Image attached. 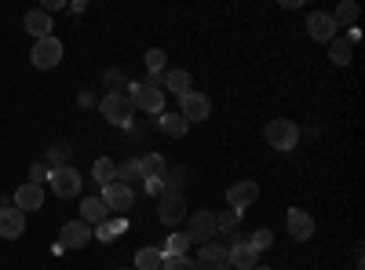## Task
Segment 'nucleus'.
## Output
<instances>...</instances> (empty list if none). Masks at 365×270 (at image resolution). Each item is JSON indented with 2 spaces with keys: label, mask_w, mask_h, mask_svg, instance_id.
I'll use <instances>...</instances> for the list:
<instances>
[{
  "label": "nucleus",
  "mask_w": 365,
  "mask_h": 270,
  "mask_svg": "<svg viewBox=\"0 0 365 270\" xmlns=\"http://www.w3.org/2000/svg\"><path fill=\"white\" fill-rule=\"evenodd\" d=\"M99 113L106 117L110 125L128 128V125H132V117H135V106H132V99H128L125 92H106V95L99 99Z\"/></svg>",
  "instance_id": "1"
},
{
  "label": "nucleus",
  "mask_w": 365,
  "mask_h": 270,
  "mask_svg": "<svg viewBox=\"0 0 365 270\" xmlns=\"http://www.w3.org/2000/svg\"><path fill=\"white\" fill-rule=\"evenodd\" d=\"M263 139H267V146H274V150H289L299 142V128L292 125V121H285V117H274V121L263 128Z\"/></svg>",
  "instance_id": "2"
},
{
  "label": "nucleus",
  "mask_w": 365,
  "mask_h": 270,
  "mask_svg": "<svg viewBox=\"0 0 365 270\" xmlns=\"http://www.w3.org/2000/svg\"><path fill=\"white\" fill-rule=\"evenodd\" d=\"M103 204H106V212L110 216H128L132 208H135V190L132 187H125V183H110V187H103Z\"/></svg>",
  "instance_id": "3"
},
{
  "label": "nucleus",
  "mask_w": 365,
  "mask_h": 270,
  "mask_svg": "<svg viewBox=\"0 0 365 270\" xmlns=\"http://www.w3.org/2000/svg\"><path fill=\"white\" fill-rule=\"evenodd\" d=\"M158 219H161L165 227L182 223V219H187V197H182L179 190H165V194L158 197Z\"/></svg>",
  "instance_id": "4"
},
{
  "label": "nucleus",
  "mask_w": 365,
  "mask_h": 270,
  "mask_svg": "<svg viewBox=\"0 0 365 270\" xmlns=\"http://www.w3.org/2000/svg\"><path fill=\"white\" fill-rule=\"evenodd\" d=\"M51 194L55 197H63V201H70V197H77L81 194V172L77 168H70V165H63V168H51Z\"/></svg>",
  "instance_id": "5"
},
{
  "label": "nucleus",
  "mask_w": 365,
  "mask_h": 270,
  "mask_svg": "<svg viewBox=\"0 0 365 270\" xmlns=\"http://www.w3.org/2000/svg\"><path fill=\"white\" fill-rule=\"evenodd\" d=\"M29 58H34L37 70H55L58 63H63V41H58L55 33L44 37V41H37L34 51H29Z\"/></svg>",
  "instance_id": "6"
},
{
  "label": "nucleus",
  "mask_w": 365,
  "mask_h": 270,
  "mask_svg": "<svg viewBox=\"0 0 365 270\" xmlns=\"http://www.w3.org/2000/svg\"><path fill=\"white\" fill-rule=\"evenodd\" d=\"M125 95L132 99V106H139V110H146V113H165V92L150 88L146 81H143V84H128Z\"/></svg>",
  "instance_id": "7"
},
{
  "label": "nucleus",
  "mask_w": 365,
  "mask_h": 270,
  "mask_svg": "<svg viewBox=\"0 0 365 270\" xmlns=\"http://www.w3.org/2000/svg\"><path fill=\"white\" fill-rule=\"evenodd\" d=\"M179 117L187 125H194V121H208L212 117V103H208V95H201V92H190L187 95H179Z\"/></svg>",
  "instance_id": "8"
},
{
  "label": "nucleus",
  "mask_w": 365,
  "mask_h": 270,
  "mask_svg": "<svg viewBox=\"0 0 365 270\" xmlns=\"http://www.w3.org/2000/svg\"><path fill=\"white\" fill-rule=\"evenodd\" d=\"M96 237H91V227L84 223V219H73V223H66L63 230H58V252H66V249H84V245H91Z\"/></svg>",
  "instance_id": "9"
},
{
  "label": "nucleus",
  "mask_w": 365,
  "mask_h": 270,
  "mask_svg": "<svg viewBox=\"0 0 365 270\" xmlns=\"http://www.w3.org/2000/svg\"><path fill=\"white\" fill-rule=\"evenodd\" d=\"M256 259H259V252L249 245V237H230V249H227V263L234 266V270H252L256 266Z\"/></svg>",
  "instance_id": "10"
},
{
  "label": "nucleus",
  "mask_w": 365,
  "mask_h": 270,
  "mask_svg": "<svg viewBox=\"0 0 365 270\" xmlns=\"http://www.w3.org/2000/svg\"><path fill=\"white\" fill-rule=\"evenodd\" d=\"M197 270H227L230 263H227V245H216V242H205L201 249H197Z\"/></svg>",
  "instance_id": "11"
},
{
  "label": "nucleus",
  "mask_w": 365,
  "mask_h": 270,
  "mask_svg": "<svg viewBox=\"0 0 365 270\" xmlns=\"http://www.w3.org/2000/svg\"><path fill=\"white\" fill-rule=\"evenodd\" d=\"M22 26H26V33H29V37H37V41L51 37V29H55V22H51V15H48L44 8H29L26 19H22Z\"/></svg>",
  "instance_id": "12"
},
{
  "label": "nucleus",
  "mask_w": 365,
  "mask_h": 270,
  "mask_svg": "<svg viewBox=\"0 0 365 270\" xmlns=\"http://www.w3.org/2000/svg\"><path fill=\"white\" fill-rule=\"evenodd\" d=\"M11 204L19 208V212H37V208H44V187H34V183H22L11 197Z\"/></svg>",
  "instance_id": "13"
},
{
  "label": "nucleus",
  "mask_w": 365,
  "mask_h": 270,
  "mask_svg": "<svg viewBox=\"0 0 365 270\" xmlns=\"http://www.w3.org/2000/svg\"><path fill=\"white\" fill-rule=\"evenodd\" d=\"M307 33H311L314 41L329 44L332 37H336V22H332L329 11H311V15H307Z\"/></svg>",
  "instance_id": "14"
},
{
  "label": "nucleus",
  "mask_w": 365,
  "mask_h": 270,
  "mask_svg": "<svg viewBox=\"0 0 365 270\" xmlns=\"http://www.w3.org/2000/svg\"><path fill=\"white\" fill-rule=\"evenodd\" d=\"M256 197H259V187L249 183V179H245V183H234V187L227 190V204L237 208V212H245L249 204H256Z\"/></svg>",
  "instance_id": "15"
},
{
  "label": "nucleus",
  "mask_w": 365,
  "mask_h": 270,
  "mask_svg": "<svg viewBox=\"0 0 365 270\" xmlns=\"http://www.w3.org/2000/svg\"><path fill=\"white\" fill-rule=\"evenodd\" d=\"M26 234V212H19V208H4L0 212V237H8V242H15V237Z\"/></svg>",
  "instance_id": "16"
},
{
  "label": "nucleus",
  "mask_w": 365,
  "mask_h": 270,
  "mask_svg": "<svg viewBox=\"0 0 365 270\" xmlns=\"http://www.w3.org/2000/svg\"><path fill=\"white\" fill-rule=\"evenodd\" d=\"M220 230H216V216L212 212H197V216H190V242H212Z\"/></svg>",
  "instance_id": "17"
},
{
  "label": "nucleus",
  "mask_w": 365,
  "mask_h": 270,
  "mask_svg": "<svg viewBox=\"0 0 365 270\" xmlns=\"http://www.w3.org/2000/svg\"><path fill=\"white\" fill-rule=\"evenodd\" d=\"M289 234L296 237V242L314 237V216H307L303 208H289Z\"/></svg>",
  "instance_id": "18"
},
{
  "label": "nucleus",
  "mask_w": 365,
  "mask_h": 270,
  "mask_svg": "<svg viewBox=\"0 0 365 270\" xmlns=\"http://www.w3.org/2000/svg\"><path fill=\"white\" fill-rule=\"evenodd\" d=\"M81 219H84L88 227H99L103 219H110L103 197H81Z\"/></svg>",
  "instance_id": "19"
},
{
  "label": "nucleus",
  "mask_w": 365,
  "mask_h": 270,
  "mask_svg": "<svg viewBox=\"0 0 365 270\" xmlns=\"http://www.w3.org/2000/svg\"><path fill=\"white\" fill-rule=\"evenodd\" d=\"M125 230H128L125 216H117V219H103L96 230H91V237H96V242H106V245H110V242H117V237L125 234Z\"/></svg>",
  "instance_id": "20"
},
{
  "label": "nucleus",
  "mask_w": 365,
  "mask_h": 270,
  "mask_svg": "<svg viewBox=\"0 0 365 270\" xmlns=\"http://www.w3.org/2000/svg\"><path fill=\"white\" fill-rule=\"evenodd\" d=\"M168 92L172 95H187L190 92V73L187 70H168V73H161V92Z\"/></svg>",
  "instance_id": "21"
},
{
  "label": "nucleus",
  "mask_w": 365,
  "mask_h": 270,
  "mask_svg": "<svg viewBox=\"0 0 365 270\" xmlns=\"http://www.w3.org/2000/svg\"><path fill=\"white\" fill-rule=\"evenodd\" d=\"M139 168H143V183H146V179H165L168 161H165L161 154H143V157H139Z\"/></svg>",
  "instance_id": "22"
},
{
  "label": "nucleus",
  "mask_w": 365,
  "mask_h": 270,
  "mask_svg": "<svg viewBox=\"0 0 365 270\" xmlns=\"http://www.w3.org/2000/svg\"><path fill=\"white\" fill-rule=\"evenodd\" d=\"M91 179H96L99 187H110V183H117V161H110V157H99L96 165H91Z\"/></svg>",
  "instance_id": "23"
},
{
  "label": "nucleus",
  "mask_w": 365,
  "mask_h": 270,
  "mask_svg": "<svg viewBox=\"0 0 365 270\" xmlns=\"http://www.w3.org/2000/svg\"><path fill=\"white\" fill-rule=\"evenodd\" d=\"M158 125H161V132L172 135V139H182V135H187V128H190L179 113H161V117H158Z\"/></svg>",
  "instance_id": "24"
},
{
  "label": "nucleus",
  "mask_w": 365,
  "mask_h": 270,
  "mask_svg": "<svg viewBox=\"0 0 365 270\" xmlns=\"http://www.w3.org/2000/svg\"><path fill=\"white\" fill-rule=\"evenodd\" d=\"M351 55H354V44H347L344 37H332V41H329V58H332L336 66H347Z\"/></svg>",
  "instance_id": "25"
},
{
  "label": "nucleus",
  "mask_w": 365,
  "mask_h": 270,
  "mask_svg": "<svg viewBox=\"0 0 365 270\" xmlns=\"http://www.w3.org/2000/svg\"><path fill=\"white\" fill-rule=\"evenodd\" d=\"M117 183H125V187H135L143 183V168H139V157L125 161V165H117Z\"/></svg>",
  "instance_id": "26"
},
{
  "label": "nucleus",
  "mask_w": 365,
  "mask_h": 270,
  "mask_svg": "<svg viewBox=\"0 0 365 270\" xmlns=\"http://www.w3.org/2000/svg\"><path fill=\"white\" fill-rule=\"evenodd\" d=\"M70 157H73V146H70V142L58 139V142H51V146H48V165H51V168L70 165Z\"/></svg>",
  "instance_id": "27"
},
{
  "label": "nucleus",
  "mask_w": 365,
  "mask_h": 270,
  "mask_svg": "<svg viewBox=\"0 0 365 270\" xmlns=\"http://www.w3.org/2000/svg\"><path fill=\"white\" fill-rule=\"evenodd\" d=\"M332 22H336V29H340V26H347V29H351V26L358 22V4H354V0H344V4H340L336 11H332Z\"/></svg>",
  "instance_id": "28"
},
{
  "label": "nucleus",
  "mask_w": 365,
  "mask_h": 270,
  "mask_svg": "<svg viewBox=\"0 0 365 270\" xmlns=\"http://www.w3.org/2000/svg\"><path fill=\"white\" fill-rule=\"evenodd\" d=\"M190 245H194V242H190V234H172V237H168V245L161 249V256H187Z\"/></svg>",
  "instance_id": "29"
},
{
  "label": "nucleus",
  "mask_w": 365,
  "mask_h": 270,
  "mask_svg": "<svg viewBox=\"0 0 365 270\" xmlns=\"http://www.w3.org/2000/svg\"><path fill=\"white\" fill-rule=\"evenodd\" d=\"M161 259H165L161 249H139L135 252V266L139 270H161Z\"/></svg>",
  "instance_id": "30"
},
{
  "label": "nucleus",
  "mask_w": 365,
  "mask_h": 270,
  "mask_svg": "<svg viewBox=\"0 0 365 270\" xmlns=\"http://www.w3.org/2000/svg\"><path fill=\"white\" fill-rule=\"evenodd\" d=\"M143 63H146L150 77H158V73H165V63H168V55H165L161 48H150V51L143 55Z\"/></svg>",
  "instance_id": "31"
},
{
  "label": "nucleus",
  "mask_w": 365,
  "mask_h": 270,
  "mask_svg": "<svg viewBox=\"0 0 365 270\" xmlns=\"http://www.w3.org/2000/svg\"><path fill=\"white\" fill-rule=\"evenodd\" d=\"M237 223H241V212H237V208H223V212L216 216V230H223V234L234 230Z\"/></svg>",
  "instance_id": "32"
},
{
  "label": "nucleus",
  "mask_w": 365,
  "mask_h": 270,
  "mask_svg": "<svg viewBox=\"0 0 365 270\" xmlns=\"http://www.w3.org/2000/svg\"><path fill=\"white\" fill-rule=\"evenodd\" d=\"M161 270H197V263L190 256H165L161 259Z\"/></svg>",
  "instance_id": "33"
},
{
  "label": "nucleus",
  "mask_w": 365,
  "mask_h": 270,
  "mask_svg": "<svg viewBox=\"0 0 365 270\" xmlns=\"http://www.w3.org/2000/svg\"><path fill=\"white\" fill-rule=\"evenodd\" d=\"M249 245L256 249V252H263V249H270L274 245V230H267V227H259L252 237H249Z\"/></svg>",
  "instance_id": "34"
},
{
  "label": "nucleus",
  "mask_w": 365,
  "mask_h": 270,
  "mask_svg": "<svg viewBox=\"0 0 365 270\" xmlns=\"http://www.w3.org/2000/svg\"><path fill=\"white\" fill-rule=\"evenodd\" d=\"M190 179V172L187 168H172V175H165V190H179L182 183Z\"/></svg>",
  "instance_id": "35"
},
{
  "label": "nucleus",
  "mask_w": 365,
  "mask_h": 270,
  "mask_svg": "<svg viewBox=\"0 0 365 270\" xmlns=\"http://www.w3.org/2000/svg\"><path fill=\"white\" fill-rule=\"evenodd\" d=\"M48 179H51V165H34V168H29V183H34V187H44Z\"/></svg>",
  "instance_id": "36"
},
{
  "label": "nucleus",
  "mask_w": 365,
  "mask_h": 270,
  "mask_svg": "<svg viewBox=\"0 0 365 270\" xmlns=\"http://www.w3.org/2000/svg\"><path fill=\"white\" fill-rule=\"evenodd\" d=\"M146 194H165V179H146Z\"/></svg>",
  "instance_id": "37"
},
{
  "label": "nucleus",
  "mask_w": 365,
  "mask_h": 270,
  "mask_svg": "<svg viewBox=\"0 0 365 270\" xmlns=\"http://www.w3.org/2000/svg\"><path fill=\"white\" fill-rule=\"evenodd\" d=\"M358 37H361V29H358V26H351V29H347V44H354Z\"/></svg>",
  "instance_id": "38"
},
{
  "label": "nucleus",
  "mask_w": 365,
  "mask_h": 270,
  "mask_svg": "<svg viewBox=\"0 0 365 270\" xmlns=\"http://www.w3.org/2000/svg\"><path fill=\"white\" fill-rule=\"evenodd\" d=\"M4 208H11V201H8L4 194H0V212H4Z\"/></svg>",
  "instance_id": "39"
},
{
  "label": "nucleus",
  "mask_w": 365,
  "mask_h": 270,
  "mask_svg": "<svg viewBox=\"0 0 365 270\" xmlns=\"http://www.w3.org/2000/svg\"><path fill=\"white\" fill-rule=\"evenodd\" d=\"M252 270H270V266H252Z\"/></svg>",
  "instance_id": "40"
}]
</instances>
